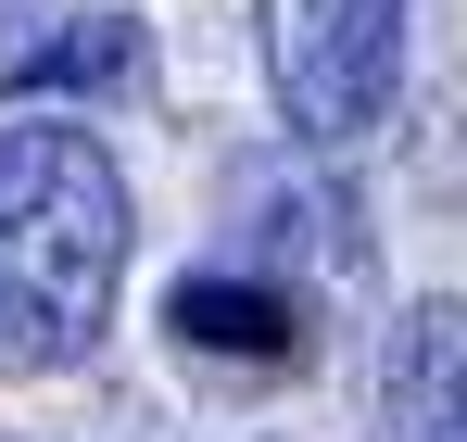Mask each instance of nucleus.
Segmentation results:
<instances>
[{"label": "nucleus", "instance_id": "nucleus-1", "mask_svg": "<svg viewBox=\"0 0 467 442\" xmlns=\"http://www.w3.org/2000/svg\"><path fill=\"white\" fill-rule=\"evenodd\" d=\"M127 291V177L114 152L26 114L0 127V379H64L101 354Z\"/></svg>", "mask_w": 467, "mask_h": 442}, {"label": "nucleus", "instance_id": "nucleus-5", "mask_svg": "<svg viewBox=\"0 0 467 442\" xmlns=\"http://www.w3.org/2000/svg\"><path fill=\"white\" fill-rule=\"evenodd\" d=\"M127 76H140V13H77L64 38L13 51L0 89H13V101H77V89H127Z\"/></svg>", "mask_w": 467, "mask_h": 442}, {"label": "nucleus", "instance_id": "nucleus-3", "mask_svg": "<svg viewBox=\"0 0 467 442\" xmlns=\"http://www.w3.org/2000/svg\"><path fill=\"white\" fill-rule=\"evenodd\" d=\"M164 342L177 354H215V367H278V354H304V303L278 291V279L202 266V279L164 291Z\"/></svg>", "mask_w": 467, "mask_h": 442}, {"label": "nucleus", "instance_id": "nucleus-6", "mask_svg": "<svg viewBox=\"0 0 467 442\" xmlns=\"http://www.w3.org/2000/svg\"><path fill=\"white\" fill-rule=\"evenodd\" d=\"M0 442H13V430H0Z\"/></svg>", "mask_w": 467, "mask_h": 442}, {"label": "nucleus", "instance_id": "nucleus-4", "mask_svg": "<svg viewBox=\"0 0 467 442\" xmlns=\"http://www.w3.org/2000/svg\"><path fill=\"white\" fill-rule=\"evenodd\" d=\"M379 430L391 442H467V303H417L379 354Z\"/></svg>", "mask_w": 467, "mask_h": 442}, {"label": "nucleus", "instance_id": "nucleus-2", "mask_svg": "<svg viewBox=\"0 0 467 442\" xmlns=\"http://www.w3.org/2000/svg\"><path fill=\"white\" fill-rule=\"evenodd\" d=\"M265 76H278V114L316 152L367 140L391 114V76H404V0H278L265 13Z\"/></svg>", "mask_w": 467, "mask_h": 442}]
</instances>
